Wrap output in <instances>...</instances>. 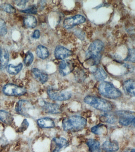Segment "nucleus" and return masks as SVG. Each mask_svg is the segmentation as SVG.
Instances as JSON below:
<instances>
[{"mask_svg": "<svg viewBox=\"0 0 135 152\" xmlns=\"http://www.w3.org/2000/svg\"><path fill=\"white\" fill-rule=\"evenodd\" d=\"M93 75L95 79L98 81H102L106 79L107 74L102 67H98L93 71Z\"/></svg>", "mask_w": 135, "mask_h": 152, "instance_id": "21", "label": "nucleus"}, {"mask_svg": "<svg viewBox=\"0 0 135 152\" xmlns=\"http://www.w3.org/2000/svg\"><path fill=\"white\" fill-rule=\"evenodd\" d=\"M15 4L17 7L20 8H24L25 7L26 4L28 2L27 1H14Z\"/></svg>", "mask_w": 135, "mask_h": 152, "instance_id": "33", "label": "nucleus"}, {"mask_svg": "<svg viewBox=\"0 0 135 152\" xmlns=\"http://www.w3.org/2000/svg\"><path fill=\"white\" fill-rule=\"evenodd\" d=\"M76 34L77 37H78L79 39L82 40V39H84V36H85V35L83 34V33H82V32L80 31H76Z\"/></svg>", "mask_w": 135, "mask_h": 152, "instance_id": "35", "label": "nucleus"}, {"mask_svg": "<svg viewBox=\"0 0 135 152\" xmlns=\"http://www.w3.org/2000/svg\"><path fill=\"white\" fill-rule=\"evenodd\" d=\"M22 68L23 64L22 63H20L16 65L11 64L8 65L6 67V70L9 74L15 75L18 74L22 70Z\"/></svg>", "mask_w": 135, "mask_h": 152, "instance_id": "23", "label": "nucleus"}, {"mask_svg": "<svg viewBox=\"0 0 135 152\" xmlns=\"http://www.w3.org/2000/svg\"><path fill=\"white\" fill-rule=\"evenodd\" d=\"M90 152H101L100 143L95 139H89L86 142Z\"/></svg>", "mask_w": 135, "mask_h": 152, "instance_id": "18", "label": "nucleus"}, {"mask_svg": "<svg viewBox=\"0 0 135 152\" xmlns=\"http://www.w3.org/2000/svg\"><path fill=\"white\" fill-rule=\"evenodd\" d=\"M74 69V65L71 61H62L59 64V70L60 75L66 76L72 72Z\"/></svg>", "mask_w": 135, "mask_h": 152, "instance_id": "11", "label": "nucleus"}, {"mask_svg": "<svg viewBox=\"0 0 135 152\" xmlns=\"http://www.w3.org/2000/svg\"><path fill=\"white\" fill-rule=\"evenodd\" d=\"M33 60H34V55L32 52L28 51L26 53L24 60L25 65L27 66H30L33 63Z\"/></svg>", "mask_w": 135, "mask_h": 152, "instance_id": "28", "label": "nucleus"}, {"mask_svg": "<svg viewBox=\"0 0 135 152\" xmlns=\"http://www.w3.org/2000/svg\"><path fill=\"white\" fill-rule=\"evenodd\" d=\"M34 109V107L29 101L25 99L20 100L17 103L15 110L19 115L26 117L30 116V112Z\"/></svg>", "mask_w": 135, "mask_h": 152, "instance_id": "7", "label": "nucleus"}, {"mask_svg": "<svg viewBox=\"0 0 135 152\" xmlns=\"http://www.w3.org/2000/svg\"><path fill=\"white\" fill-rule=\"evenodd\" d=\"M29 126V123L27 121V119H24L22 121V124H21V126L19 128V131L20 132H22L25 130L27 128H28Z\"/></svg>", "mask_w": 135, "mask_h": 152, "instance_id": "32", "label": "nucleus"}, {"mask_svg": "<svg viewBox=\"0 0 135 152\" xmlns=\"http://www.w3.org/2000/svg\"><path fill=\"white\" fill-rule=\"evenodd\" d=\"M131 124L133 125L135 127V117H134L133 118L132 122H131Z\"/></svg>", "mask_w": 135, "mask_h": 152, "instance_id": "36", "label": "nucleus"}, {"mask_svg": "<svg viewBox=\"0 0 135 152\" xmlns=\"http://www.w3.org/2000/svg\"><path fill=\"white\" fill-rule=\"evenodd\" d=\"M69 145L68 141L66 139L63 137L53 138L51 141V152H60L63 149H65Z\"/></svg>", "mask_w": 135, "mask_h": 152, "instance_id": "8", "label": "nucleus"}, {"mask_svg": "<svg viewBox=\"0 0 135 152\" xmlns=\"http://www.w3.org/2000/svg\"><path fill=\"white\" fill-rule=\"evenodd\" d=\"M0 121L6 124H10L13 121L12 115L9 112L0 110Z\"/></svg>", "mask_w": 135, "mask_h": 152, "instance_id": "22", "label": "nucleus"}, {"mask_svg": "<svg viewBox=\"0 0 135 152\" xmlns=\"http://www.w3.org/2000/svg\"><path fill=\"white\" fill-rule=\"evenodd\" d=\"M124 92L129 96L135 97V80L128 79L123 83Z\"/></svg>", "mask_w": 135, "mask_h": 152, "instance_id": "13", "label": "nucleus"}, {"mask_svg": "<svg viewBox=\"0 0 135 152\" xmlns=\"http://www.w3.org/2000/svg\"><path fill=\"white\" fill-rule=\"evenodd\" d=\"M2 91L4 94L9 96H23L27 93L25 88L12 83H9L5 85L2 88Z\"/></svg>", "mask_w": 135, "mask_h": 152, "instance_id": "6", "label": "nucleus"}, {"mask_svg": "<svg viewBox=\"0 0 135 152\" xmlns=\"http://www.w3.org/2000/svg\"><path fill=\"white\" fill-rule=\"evenodd\" d=\"M40 37V31H39L38 30H36L34 31V33H33L32 37H33V38H34V39H39Z\"/></svg>", "mask_w": 135, "mask_h": 152, "instance_id": "34", "label": "nucleus"}, {"mask_svg": "<svg viewBox=\"0 0 135 152\" xmlns=\"http://www.w3.org/2000/svg\"><path fill=\"white\" fill-rule=\"evenodd\" d=\"M98 90L101 95L110 99H115L121 95L120 91L110 82L105 81L101 83Z\"/></svg>", "mask_w": 135, "mask_h": 152, "instance_id": "4", "label": "nucleus"}, {"mask_svg": "<svg viewBox=\"0 0 135 152\" xmlns=\"http://www.w3.org/2000/svg\"><path fill=\"white\" fill-rule=\"evenodd\" d=\"M86 124L87 121L84 118L78 115H72L63 120L62 126L65 131L75 132L83 129Z\"/></svg>", "mask_w": 135, "mask_h": 152, "instance_id": "1", "label": "nucleus"}, {"mask_svg": "<svg viewBox=\"0 0 135 152\" xmlns=\"http://www.w3.org/2000/svg\"><path fill=\"white\" fill-rule=\"evenodd\" d=\"M135 152V149H133L131 150V152Z\"/></svg>", "mask_w": 135, "mask_h": 152, "instance_id": "37", "label": "nucleus"}, {"mask_svg": "<svg viewBox=\"0 0 135 152\" xmlns=\"http://www.w3.org/2000/svg\"><path fill=\"white\" fill-rule=\"evenodd\" d=\"M84 102L97 110L109 112L112 109V103L104 99L93 96H87L85 97Z\"/></svg>", "mask_w": 135, "mask_h": 152, "instance_id": "3", "label": "nucleus"}, {"mask_svg": "<svg viewBox=\"0 0 135 152\" xmlns=\"http://www.w3.org/2000/svg\"><path fill=\"white\" fill-rule=\"evenodd\" d=\"M86 21V18L82 15H77L68 18L64 20L63 26L66 29H70L77 25L81 24Z\"/></svg>", "mask_w": 135, "mask_h": 152, "instance_id": "10", "label": "nucleus"}, {"mask_svg": "<svg viewBox=\"0 0 135 152\" xmlns=\"http://www.w3.org/2000/svg\"><path fill=\"white\" fill-rule=\"evenodd\" d=\"M40 104L41 109L47 113L59 114L62 112L61 106L57 103L42 101L40 102Z\"/></svg>", "mask_w": 135, "mask_h": 152, "instance_id": "9", "label": "nucleus"}, {"mask_svg": "<svg viewBox=\"0 0 135 152\" xmlns=\"http://www.w3.org/2000/svg\"><path fill=\"white\" fill-rule=\"evenodd\" d=\"M102 148L106 152H115L119 149V145L116 141H107L103 143Z\"/></svg>", "mask_w": 135, "mask_h": 152, "instance_id": "17", "label": "nucleus"}, {"mask_svg": "<svg viewBox=\"0 0 135 152\" xmlns=\"http://www.w3.org/2000/svg\"><path fill=\"white\" fill-rule=\"evenodd\" d=\"M54 54L56 59L62 60L72 55V52L63 46H58L56 48Z\"/></svg>", "mask_w": 135, "mask_h": 152, "instance_id": "12", "label": "nucleus"}, {"mask_svg": "<svg viewBox=\"0 0 135 152\" xmlns=\"http://www.w3.org/2000/svg\"><path fill=\"white\" fill-rule=\"evenodd\" d=\"M47 93L49 98L53 101H66L72 97V94L70 91H60L52 87L47 89Z\"/></svg>", "mask_w": 135, "mask_h": 152, "instance_id": "5", "label": "nucleus"}, {"mask_svg": "<svg viewBox=\"0 0 135 152\" xmlns=\"http://www.w3.org/2000/svg\"><path fill=\"white\" fill-rule=\"evenodd\" d=\"M36 53L38 58L42 59H46L49 55V52L47 48L41 45H39L37 47Z\"/></svg>", "mask_w": 135, "mask_h": 152, "instance_id": "24", "label": "nucleus"}, {"mask_svg": "<svg viewBox=\"0 0 135 152\" xmlns=\"http://www.w3.org/2000/svg\"><path fill=\"white\" fill-rule=\"evenodd\" d=\"M9 59V52L5 48H1L0 51V69L4 70L8 65Z\"/></svg>", "mask_w": 135, "mask_h": 152, "instance_id": "15", "label": "nucleus"}, {"mask_svg": "<svg viewBox=\"0 0 135 152\" xmlns=\"http://www.w3.org/2000/svg\"><path fill=\"white\" fill-rule=\"evenodd\" d=\"M106 126L102 124H99L92 127L91 129V132L93 134L98 135H102L106 133Z\"/></svg>", "mask_w": 135, "mask_h": 152, "instance_id": "26", "label": "nucleus"}, {"mask_svg": "<svg viewBox=\"0 0 135 152\" xmlns=\"http://www.w3.org/2000/svg\"><path fill=\"white\" fill-rule=\"evenodd\" d=\"M31 73L33 77L41 84H44L48 80V75L46 72L37 68L32 69Z\"/></svg>", "mask_w": 135, "mask_h": 152, "instance_id": "14", "label": "nucleus"}, {"mask_svg": "<svg viewBox=\"0 0 135 152\" xmlns=\"http://www.w3.org/2000/svg\"><path fill=\"white\" fill-rule=\"evenodd\" d=\"M122 115L121 117L120 118L119 123L122 126H127L131 124L133 116H130L128 113H120Z\"/></svg>", "mask_w": 135, "mask_h": 152, "instance_id": "25", "label": "nucleus"}, {"mask_svg": "<svg viewBox=\"0 0 135 152\" xmlns=\"http://www.w3.org/2000/svg\"><path fill=\"white\" fill-rule=\"evenodd\" d=\"M8 32L7 24L3 19L0 18V37H3L7 34Z\"/></svg>", "mask_w": 135, "mask_h": 152, "instance_id": "29", "label": "nucleus"}, {"mask_svg": "<svg viewBox=\"0 0 135 152\" xmlns=\"http://www.w3.org/2000/svg\"><path fill=\"white\" fill-rule=\"evenodd\" d=\"M104 43L101 40H96L89 46L86 53V60L90 65H98L101 58V52L104 48Z\"/></svg>", "mask_w": 135, "mask_h": 152, "instance_id": "2", "label": "nucleus"}, {"mask_svg": "<svg viewBox=\"0 0 135 152\" xmlns=\"http://www.w3.org/2000/svg\"><path fill=\"white\" fill-rule=\"evenodd\" d=\"M37 21L36 18L33 15H26L23 19V24L27 28H35L37 26Z\"/></svg>", "mask_w": 135, "mask_h": 152, "instance_id": "19", "label": "nucleus"}, {"mask_svg": "<svg viewBox=\"0 0 135 152\" xmlns=\"http://www.w3.org/2000/svg\"><path fill=\"white\" fill-rule=\"evenodd\" d=\"M20 11L25 14H36L37 12V9L35 6H33L27 9L20 10Z\"/></svg>", "mask_w": 135, "mask_h": 152, "instance_id": "31", "label": "nucleus"}, {"mask_svg": "<svg viewBox=\"0 0 135 152\" xmlns=\"http://www.w3.org/2000/svg\"><path fill=\"white\" fill-rule=\"evenodd\" d=\"M37 122L39 126L43 128H54L55 126L54 121L49 117L39 118Z\"/></svg>", "mask_w": 135, "mask_h": 152, "instance_id": "16", "label": "nucleus"}, {"mask_svg": "<svg viewBox=\"0 0 135 152\" xmlns=\"http://www.w3.org/2000/svg\"><path fill=\"white\" fill-rule=\"evenodd\" d=\"M0 10L8 14H14L16 12V9L9 4L5 3L0 5Z\"/></svg>", "mask_w": 135, "mask_h": 152, "instance_id": "27", "label": "nucleus"}, {"mask_svg": "<svg viewBox=\"0 0 135 152\" xmlns=\"http://www.w3.org/2000/svg\"><path fill=\"white\" fill-rule=\"evenodd\" d=\"M125 61L135 63V49L130 48L129 50Z\"/></svg>", "mask_w": 135, "mask_h": 152, "instance_id": "30", "label": "nucleus"}, {"mask_svg": "<svg viewBox=\"0 0 135 152\" xmlns=\"http://www.w3.org/2000/svg\"><path fill=\"white\" fill-rule=\"evenodd\" d=\"M109 112H105L100 116V120L102 122L113 124L117 122V118L115 115Z\"/></svg>", "mask_w": 135, "mask_h": 152, "instance_id": "20", "label": "nucleus"}]
</instances>
